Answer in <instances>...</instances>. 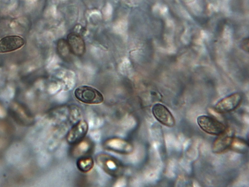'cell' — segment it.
I'll list each match as a JSON object with an SVG mask.
<instances>
[{"mask_svg": "<svg viewBox=\"0 0 249 187\" xmlns=\"http://www.w3.org/2000/svg\"><path fill=\"white\" fill-rule=\"evenodd\" d=\"M74 95L79 101L89 105H98L104 101L102 94L89 86H83L77 88L74 91Z\"/></svg>", "mask_w": 249, "mask_h": 187, "instance_id": "cell-1", "label": "cell"}, {"mask_svg": "<svg viewBox=\"0 0 249 187\" xmlns=\"http://www.w3.org/2000/svg\"><path fill=\"white\" fill-rule=\"evenodd\" d=\"M68 43L71 53L80 56L86 52V45L84 39L78 34L72 33L68 36Z\"/></svg>", "mask_w": 249, "mask_h": 187, "instance_id": "cell-8", "label": "cell"}, {"mask_svg": "<svg viewBox=\"0 0 249 187\" xmlns=\"http://www.w3.org/2000/svg\"><path fill=\"white\" fill-rule=\"evenodd\" d=\"M25 44L24 38L18 36H9L0 40V53L5 54L17 51Z\"/></svg>", "mask_w": 249, "mask_h": 187, "instance_id": "cell-6", "label": "cell"}, {"mask_svg": "<svg viewBox=\"0 0 249 187\" xmlns=\"http://www.w3.org/2000/svg\"><path fill=\"white\" fill-rule=\"evenodd\" d=\"M197 122L203 131L213 135H219L227 128L222 122L207 115L199 116L197 119Z\"/></svg>", "mask_w": 249, "mask_h": 187, "instance_id": "cell-2", "label": "cell"}, {"mask_svg": "<svg viewBox=\"0 0 249 187\" xmlns=\"http://www.w3.org/2000/svg\"><path fill=\"white\" fill-rule=\"evenodd\" d=\"M242 101V96L235 93L223 98L214 107L216 112L220 113L231 112L236 110Z\"/></svg>", "mask_w": 249, "mask_h": 187, "instance_id": "cell-4", "label": "cell"}, {"mask_svg": "<svg viewBox=\"0 0 249 187\" xmlns=\"http://www.w3.org/2000/svg\"><path fill=\"white\" fill-rule=\"evenodd\" d=\"M155 118L166 127L173 128L176 125L175 119L169 110L161 104L157 103L152 109Z\"/></svg>", "mask_w": 249, "mask_h": 187, "instance_id": "cell-5", "label": "cell"}, {"mask_svg": "<svg viewBox=\"0 0 249 187\" xmlns=\"http://www.w3.org/2000/svg\"><path fill=\"white\" fill-rule=\"evenodd\" d=\"M235 131L231 128H226L219 134L213 143L212 150L215 153H222L232 146L235 137Z\"/></svg>", "mask_w": 249, "mask_h": 187, "instance_id": "cell-3", "label": "cell"}, {"mask_svg": "<svg viewBox=\"0 0 249 187\" xmlns=\"http://www.w3.org/2000/svg\"><path fill=\"white\" fill-rule=\"evenodd\" d=\"M93 166V161L91 158H82L77 162V167L82 172H89L92 168Z\"/></svg>", "mask_w": 249, "mask_h": 187, "instance_id": "cell-9", "label": "cell"}, {"mask_svg": "<svg viewBox=\"0 0 249 187\" xmlns=\"http://www.w3.org/2000/svg\"><path fill=\"white\" fill-rule=\"evenodd\" d=\"M89 131V125L85 120H81L76 123L68 134L67 139L71 144H74L80 141L87 135Z\"/></svg>", "mask_w": 249, "mask_h": 187, "instance_id": "cell-7", "label": "cell"}, {"mask_svg": "<svg viewBox=\"0 0 249 187\" xmlns=\"http://www.w3.org/2000/svg\"><path fill=\"white\" fill-rule=\"evenodd\" d=\"M241 46L243 47V50L246 52H249V39L245 38L243 40Z\"/></svg>", "mask_w": 249, "mask_h": 187, "instance_id": "cell-11", "label": "cell"}, {"mask_svg": "<svg viewBox=\"0 0 249 187\" xmlns=\"http://www.w3.org/2000/svg\"><path fill=\"white\" fill-rule=\"evenodd\" d=\"M57 50L59 54L64 58L68 57L70 53H71L68 41L64 39L59 40L57 44Z\"/></svg>", "mask_w": 249, "mask_h": 187, "instance_id": "cell-10", "label": "cell"}]
</instances>
